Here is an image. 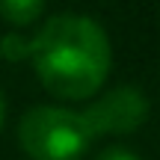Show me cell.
<instances>
[{
    "mask_svg": "<svg viewBox=\"0 0 160 160\" xmlns=\"http://www.w3.org/2000/svg\"><path fill=\"white\" fill-rule=\"evenodd\" d=\"M148 98L142 89L131 83H122L116 89L104 92L101 98L89 104L86 110H80L86 128L92 131V137H107V133H133L145 125L148 119Z\"/></svg>",
    "mask_w": 160,
    "mask_h": 160,
    "instance_id": "3957f363",
    "label": "cell"
},
{
    "mask_svg": "<svg viewBox=\"0 0 160 160\" xmlns=\"http://www.w3.org/2000/svg\"><path fill=\"white\" fill-rule=\"evenodd\" d=\"M92 139L83 116L65 107L42 104L18 122V142L30 160H83Z\"/></svg>",
    "mask_w": 160,
    "mask_h": 160,
    "instance_id": "7a4b0ae2",
    "label": "cell"
},
{
    "mask_svg": "<svg viewBox=\"0 0 160 160\" xmlns=\"http://www.w3.org/2000/svg\"><path fill=\"white\" fill-rule=\"evenodd\" d=\"M3 122H6V98L0 92V128H3Z\"/></svg>",
    "mask_w": 160,
    "mask_h": 160,
    "instance_id": "52a82bcc",
    "label": "cell"
},
{
    "mask_svg": "<svg viewBox=\"0 0 160 160\" xmlns=\"http://www.w3.org/2000/svg\"><path fill=\"white\" fill-rule=\"evenodd\" d=\"M45 9V0H0V15L15 27H27Z\"/></svg>",
    "mask_w": 160,
    "mask_h": 160,
    "instance_id": "277c9868",
    "label": "cell"
},
{
    "mask_svg": "<svg viewBox=\"0 0 160 160\" xmlns=\"http://www.w3.org/2000/svg\"><path fill=\"white\" fill-rule=\"evenodd\" d=\"M30 59L51 95L62 101H83L104 86L113 48L95 18L59 12L48 18L30 39Z\"/></svg>",
    "mask_w": 160,
    "mask_h": 160,
    "instance_id": "6da1fadb",
    "label": "cell"
},
{
    "mask_svg": "<svg viewBox=\"0 0 160 160\" xmlns=\"http://www.w3.org/2000/svg\"><path fill=\"white\" fill-rule=\"evenodd\" d=\"M0 57L9 59V62H21V59L30 57V39H24V36L18 33H9L0 39Z\"/></svg>",
    "mask_w": 160,
    "mask_h": 160,
    "instance_id": "5b68a950",
    "label": "cell"
},
{
    "mask_svg": "<svg viewBox=\"0 0 160 160\" xmlns=\"http://www.w3.org/2000/svg\"><path fill=\"white\" fill-rule=\"evenodd\" d=\"M95 160H139V157L133 154L131 148H125V145H110V148H104Z\"/></svg>",
    "mask_w": 160,
    "mask_h": 160,
    "instance_id": "8992f818",
    "label": "cell"
}]
</instances>
